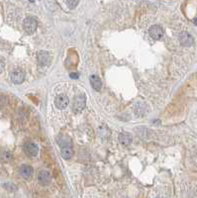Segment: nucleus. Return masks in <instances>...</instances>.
<instances>
[{"label":"nucleus","instance_id":"1","mask_svg":"<svg viewBox=\"0 0 197 198\" xmlns=\"http://www.w3.org/2000/svg\"><path fill=\"white\" fill-rule=\"evenodd\" d=\"M23 27L26 33L33 34L37 30V27H38V22L36 20V18H34V17H28V18H26L24 20Z\"/></svg>","mask_w":197,"mask_h":198},{"label":"nucleus","instance_id":"2","mask_svg":"<svg viewBox=\"0 0 197 198\" xmlns=\"http://www.w3.org/2000/svg\"><path fill=\"white\" fill-rule=\"evenodd\" d=\"M85 102H86V99H85V96L83 95V94L77 95L73 100V109L77 113L80 112V111L85 107Z\"/></svg>","mask_w":197,"mask_h":198},{"label":"nucleus","instance_id":"3","mask_svg":"<svg viewBox=\"0 0 197 198\" xmlns=\"http://www.w3.org/2000/svg\"><path fill=\"white\" fill-rule=\"evenodd\" d=\"M149 34L155 40H160L163 36V29L158 25H153L149 30Z\"/></svg>","mask_w":197,"mask_h":198},{"label":"nucleus","instance_id":"4","mask_svg":"<svg viewBox=\"0 0 197 198\" xmlns=\"http://www.w3.org/2000/svg\"><path fill=\"white\" fill-rule=\"evenodd\" d=\"M68 97L66 95H64V94H59L55 99V105L59 109H64L68 105Z\"/></svg>","mask_w":197,"mask_h":198},{"label":"nucleus","instance_id":"5","mask_svg":"<svg viewBox=\"0 0 197 198\" xmlns=\"http://www.w3.org/2000/svg\"><path fill=\"white\" fill-rule=\"evenodd\" d=\"M24 72L22 71H20V69H15V71H13L11 72V75H10V78L12 80V82L15 83V84H21L24 81Z\"/></svg>","mask_w":197,"mask_h":198},{"label":"nucleus","instance_id":"6","mask_svg":"<svg viewBox=\"0 0 197 198\" xmlns=\"http://www.w3.org/2000/svg\"><path fill=\"white\" fill-rule=\"evenodd\" d=\"M38 180H39L40 184L49 185L51 182V174L48 170H41L38 175Z\"/></svg>","mask_w":197,"mask_h":198},{"label":"nucleus","instance_id":"7","mask_svg":"<svg viewBox=\"0 0 197 198\" xmlns=\"http://www.w3.org/2000/svg\"><path fill=\"white\" fill-rule=\"evenodd\" d=\"M24 151H25V153L27 154L29 156H37L39 148H38L37 145L34 143H27L25 146H24Z\"/></svg>","mask_w":197,"mask_h":198},{"label":"nucleus","instance_id":"8","mask_svg":"<svg viewBox=\"0 0 197 198\" xmlns=\"http://www.w3.org/2000/svg\"><path fill=\"white\" fill-rule=\"evenodd\" d=\"M37 59H38V62H39V64L46 66V64H48L50 62H51V55H50V54L48 52L42 51V52L38 53Z\"/></svg>","mask_w":197,"mask_h":198},{"label":"nucleus","instance_id":"9","mask_svg":"<svg viewBox=\"0 0 197 198\" xmlns=\"http://www.w3.org/2000/svg\"><path fill=\"white\" fill-rule=\"evenodd\" d=\"M73 148H71V143L62 145V156L64 159V160H69V159L73 156Z\"/></svg>","mask_w":197,"mask_h":198},{"label":"nucleus","instance_id":"10","mask_svg":"<svg viewBox=\"0 0 197 198\" xmlns=\"http://www.w3.org/2000/svg\"><path fill=\"white\" fill-rule=\"evenodd\" d=\"M19 172H20V174H21L22 177L28 179V178H30L31 175H32L33 168H31L30 165H23L20 168V170H19Z\"/></svg>","mask_w":197,"mask_h":198},{"label":"nucleus","instance_id":"11","mask_svg":"<svg viewBox=\"0 0 197 198\" xmlns=\"http://www.w3.org/2000/svg\"><path fill=\"white\" fill-rule=\"evenodd\" d=\"M179 40H180L181 45L185 46V47H189V46H191L192 43H193V38H192L191 36L186 32L182 33L181 35H180Z\"/></svg>","mask_w":197,"mask_h":198},{"label":"nucleus","instance_id":"12","mask_svg":"<svg viewBox=\"0 0 197 198\" xmlns=\"http://www.w3.org/2000/svg\"><path fill=\"white\" fill-rule=\"evenodd\" d=\"M90 83H91V86H92L95 90H100V89H101L102 83H101L100 78L97 75H91L90 76Z\"/></svg>","mask_w":197,"mask_h":198},{"label":"nucleus","instance_id":"13","mask_svg":"<svg viewBox=\"0 0 197 198\" xmlns=\"http://www.w3.org/2000/svg\"><path fill=\"white\" fill-rule=\"evenodd\" d=\"M132 140H133V138H132V135L129 134V133H122L121 135L119 136V141L121 142L123 145H129L131 144Z\"/></svg>","mask_w":197,"mask_h":198},{"label":"nucleus","instance_id":"14","mask_svg":"<svg viewBox=\"0 0 197 198\" xmlns=\"http://www.w3.org/2000/svg\"><path fill=\"white\" fill-rule=\"evenodd\" d=\"M66 3L68 4L69 8L73 9V8H74V7L77 6V4L79 3V1H77V0H75V1H66Z\"/></svg>","mask_w":197,"mask_h":198},{"label":"nucleus","instance_id":"15","mask_svg":"<svg viewBox=\"0 0 197 198\" xmlns=\"http://www.w3.org/2000/svg\"><path fill=\"white\" fill-rule=\"evenodd\" d=\"M4 67V62H3V60L0 57V71H2V69H3Z\"/></svg>","mask_w":197,"mask_h":198},{"label":"nucleus","instance_id":"16","mask_svg":"<svg viewBox=\"0 0 197 198\" xmlns=\"http://www.w3.org/2000/svg\"><path fill=\"white\" fill-rule=\"evenodd\" d=\"M71 77H73V78H78V74L77 73H71Z\"/></svg>","mask_w":197,"mask_h":198},{"label":"nucleus","instance_id":"17","mask_svg":"<svg viewBox=\"0 0 197 198\" xmlns=\"http://www.w3.org/2000/svg\"><path fill=\"white\" fill-rule=\"evenodd\" d=\"M194 23H195L196 25H197V19H195V21H194Z\"/></svg>","mask_w":197,"mask_h":198}]
</instances>
